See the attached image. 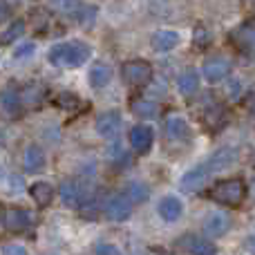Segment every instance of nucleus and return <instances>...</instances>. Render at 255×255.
<instances>
[{
  "label": "nucleus",
  "instance_id": "obj_32",
  "mask_svg": "<svg viewBox=\"0 0 255 255\" xmlns=\"http://www.w3.org/2000/svg\"><path fill=\"white\" fill-rule=\"evenodd\" d=\"M9 186H11V193H20L22 190V186H25V181H22V177L20 175H11L9 177Z\"/></svg>",
  "mask_w": 255,
  "mask_h": 255
},
{
  "label": "nucleus",
  "instance_id": "obj_26",
  "mask_svg": "<svg viewBox=\"0 0 255 255\" xmlns=\"http://www.w3.org/2000/svg\"><path fill=\"white\" fill-rule=\"evenodd\" d=\"M130 110L134 117H141V119H154L159 112L157 103L145 101V99H132L130 101Z\"/></svg>",
  "mask_w": 255,
  "mask_h": 255
},
{
  "label": "nucleus",
  "instance_id": "obj_22",
  "mask_svg": "<svg viewBox=\"0 0 255 255\" xmlns=\"http://www.w3.org/2000/svg\"><path fill=\"white\" fill-rule=\"evenodd\" d=\"M54 106L65 112H72V115H76V112H81L85 108L83 101H81L74 92H58L56 97H54Z\"/></svg>",
  "mask_w": 255,
  "mask_h": 255
},
{
  "label": "nucleus",
  "instance_id": "obj_10",
  "mask_svg": "<svg viewBox=\"0 0 255 255\" xmlns=\"http://www.w3.org/2000/svg\"><path fill=\"white\" fill-rule=\"evenodd\" d=\"M154 141V130L145 124H139L130 130V145L136 150L139 154H145L150 148H152Z\"/></svg>",
  "mask_w": 255,
  "mask_h": 255
},
{
  "label": "nucleus",
  "instance_id": "obj_15",
  "mask_svg": "<svg viewBox=\"0 0 255 255\" xmlns=\"http://www.w3.org/2000/svg\"><path fill=\"white\" fill-rule=\"evenodd\" d=\"M20 106H22V94L16 85L9 83L7 88L2 90V110L7 112L11 119H18L20 117Z\"/></svg>",
  "mask_w": 255,
  "mask_h": 255
},
{
  "label": "nucleus",
  "instance_id": "obj_17",
  "mask_svg": "<svg viewBox=\"0 0 255 255\" xmlns=\"http://www.w3.org/2000/svg\"><path fill=\"white\" fill-rule=\"evenodd\" d=\"M154 52H170L179 45V34L177 31H170V29H161V31H154L152 34V40H150Z\"/></svg>",
  "mask_w": 255,
  "mask_h": 255
},
{
  "label": "nucleus",
  "instance_id": "obj_6",
  "mask_svg": "<svg viewBox=\"0 0 255 255\" xmlns=\"http://www.w3.org/2000/svg\"><path fill=\"white\" fill-rule=\"evenodd\" d=\"M31 224V217L22 208H4L2 211V226L9 233H25Z\"/></svg>",
  "mask_w": 255,
  "mask_h": 255
},
{
  "label": "nucleus",
  "instance_id": "obj_29",
  "mask_svg": "<svg viewBox=\"0 0 255 255\" xmlns=\"http://www.w3.org/2000/svg\"><path fill=\"white\" fill-rule=\"evenodd\" d=\"M22 34H25V20H20V18H18V20H13L11 25H9L7 29L2 31V36H0V43H2V45H11L13 40L20 38Z\"/></svg>",
  "mask_w": 255,
  "mask_h": 255
},
{
  "label": "nucleus",
  "instance_id": "obj_5",
  "mask_svg": "<svg viewBox=\"0 0 255 255\" xmlns=\"http://www.w3.org/2000/svg\"><path fill=\"white\" fill-rule=\"evenodd\" d=\"M231 43L244 54H255V22H242L231 31Z\"/></svg>",
  "mask_w": 255,
  "mask_h": 255
},
{
  "label": "nucleus",
  "instance_id": "obj_11",
  "mask_svg": "<svg viewBox=\"0 0 255 255\" xmlns=\"http://www.w3.org/2000/svg\"><path fill=\"white\" fill-rule=\"evenodd\" d=\"M231 74V61L224 56H213L204 63V76L211 83H217V81H224L226 76Z\"/></svg>",
  "mask_w": 255,
  "mask_h": 255
},
{
  "label": "nucleus",
  "instance_id": "obj_30",
  "mask_svg": "<svg viewBox=\"0 0 255 255\" xmlns=\"http://www.w3.org/2000/svg\"><path fill=\"white\" fill-rule=\"evenodd\" d=\"M94 16H97V7H81V11H79V16L76 18H79L83 25H92Z\"/></svg>",
  "mask_w": 255,
  "mask_h": 255
},
{
  "label": "nucleus",
  "instance_id": "obj_14",
  "mask_svg": "<svg viewBox=\"0 0 255 255\" xmlns=\"http://www.w3.org/2000/svg\"><path fill=\"white\" fill-rule=\"evenodd\" d=\"M226 124H229V112H226V108L220 106V103H215L213 108H208V110L204 112V126H206L208 132L224 130Z\"/></svg>",
  "mask_w": 255,
  "mask_h": 255
},
{
  "label": "nucleus",
  "instance_id": "obj_8",
  "mask_svg": "<svg viewBox=\"0 0 255 255\" xmlns=\"http://www.w3.org/2000/svg\"><path fill=\"white\" fill-rule=\"evenodd\" d=\"M97 132L103 136V139H115L121 130V115L117 110H108V112H101L97 117Z\"/></svg>",
  "mask_w": 255,
  "mask_h": 255
},
{
  "label": "nucleus",
  "instance_id": "obj_18",
  "mask_svg": "<svg viewBox=\"0 0 255 255\" xmlns=\"http://www.w3.org/2000/svg\"><path fill=\"white\" fill-rule=\"evenodd\" d=\"M61 199L65 206H72V208H79L83 204V188H79L74 179L70 181H63L61 184Z\"/></svg>",
  "mask_w": 255,
  "mask_h": 255
},
{
  "label": "nucleus",
  "instance_id": "obj_23",
  "mask_svg": "<svg viewBox=\"0 0 255 255\" xmlns=\"http://www.w3.org/2000/svg\"><path fill=\"white\" fill-rule=\"evenodd\" d=\"M235 159H238V152L231 148H224V150H217L206 163L211 166L213 172H220V170H224V168H229L231 163H235Z\"/></svg>",
  "mask_w": 255,
  "mask_h": 255
},
{
  "label": "nucleus",
  "instance_id": "obj_27",
  "mask_svg": "<svg viewBox=\"0 0 255 255\" xmlns=\"http://www.w3.org/2000/svg\"><path fill=\"white\" fill-rule=\"evenodd\" d=\"M211 43H213V31L204 22H197L193 29V45L197 49H206Z\"/></svg>",
  "mask_w": 255,
  "mask_h": 255
},
{
  "label": "nucleus",
  "instance_id": "obj_21",
  "mask_svg": "<svg viewBox=\"0 0 255 255\" xmlns=\"http://www.w3.org/2000/svg\"><path fill=\"white\" fill-rule=\"evenodd\" d=\"M29 195L40 208H47L54 199V188L47 181H36V184L29 186Z\"/></svg>",
  "mask_w": 255,
  "mask_h": 255
},
{
  "label": "nucleus",
  "instance_id": "obj_20",
  "mask_svg": "<svg viewBox=\"0 0 255 255\" xmlns=\"http://www.w3.org/2000/svg\"><path fill=\"white\" fill-rule=\"evenodd\" d=\"M22 163H25V170L27 172H40L45 168V163H47V159H45V152L38 148V145L31 143V145H27Z\"/></svg>",
  "mask_w": 255,
  "mask_h": 255
},
{
  "label": "nucleus",
  "instance_id": "obj_24",
  "mask_svg": "<svg viewBox=\"0 0 255 255\" xmlns=\"http://www.w3.org/2000/svg\"><path fill=\"white\" fill-rule=\"evenodd\" d=\"M177 85H179V92L184 94V97H193L199 90V74L195 70L181 72L179 79H177Z\"/></svg>",
  "mask_w": 255,
  "mask_h": 255
},
{
  "label": "nucleus",
  "instance_id": "obj_33",
  "mask_svg": "<svg viewBox=\"0 0 255 255\" xmlns=\"http://www.w3.org/2000/svg\"><path fill=\"white\" fill-rule=\"evenodd\" d=\"M94 251L101 253V255H119V249L112 247V244H97V247H94Z\"/></svg>",
  "mask_w": 255,
  "mask_h": 255
},
{
  "label": "nucleus",
  "instance_id": "obj_34",
  "mask_svg": "<svg viewBox=\"0 0 255 255\" xmlns=\"http://www.w3.org/2000/svg\"><path fill=\"white\" fill-rule=\"evenodd\" d=\"M2 253L4 255H27V249L25 247H2Z\"/></svg>",
  "mask_w": 255,
  "mask_h": 255
},
{
  "label": "nucleus",
  "instance_id": "obj_35",
  "mask_svg": "<svg viewBox=\"0 0 255 255\" xmlns=\"http://www.w3.org/2000/svg\"><path fill=\"white\" fill-rule=\"evenodd\" d=\"M247 110H249V115L255 117V90L249 92V97H247Z\"/></svg>",
  "mask_w": 255,
  "mask_h": 255
},
{
  "label": "nucleus",
  "instance_id": "obj_37",
  "mask_svg": "<svg viewBox=\"0 0 255 255\" xmlns=\"http://www.w3.org/2000/svg\"><path fill=\"white\" fill-rule=\"evenodd\" d=\"M251 188H253V193H255V179H253V184H251Z\"/></svg>",
  "mask_w": 255,
  "mask_h": 255
},
{
  "label": "nucleus",
  "instance_id": "obj_2",
  "mask_svg": "<svg viewBox=\"0 0 255 255\" xmlns=\"http://www.w3.org/2000/svg\"><path fill=\"white\" fill-rule=\"evenodd\" d=\"M208 197L217 204H224V206H240L247 197V184L240 177L222 179L217 184H213V188L208 190Z\"/></svg>",
  "mask_w": 255,
  "mask_h": 255
},
{
  "label": "nucleus",
  "instance_id": "obj_7",
  "mask_svg": "<svg viewBox=\"0 0 255 255\" xmlns=\"http://www.w3.org/2000/svg\"><path fill=\"white\" fill-rule=\"evenodd\" d=\"M175 249L186 251V253H197V255H213V253H217V247L213 242L197 238V235H190V233L188 235H181V238L177 240Z\"/></svg>",
  "mask_w": 255,
  "mask_h": 255
},
{
  "label": "nucleus",
  "instance_id": "obj_9",
  "mask_svg": "<svg viewBox=\"0 0 255 255\" xmlns=\"http://www.w3.org/2000/svg\"><path fill=\"white\" fill-rule=\"evenodd\" d=\"M213 170L208 163H199V166L190 168L188 172L184 175V179H181V186H184V190H202L204 186L208 184V179H211Z\"/></svg>",
  "mask_w": 255,
  "mask_h": 255
},
{
  "label": "nucleus",
  "instance_id": "obj_19",
  "mask_svg": "<svg viewBox=\"0 0 255 255\" xmlns=\"http://www.w3.org/2000/svg\"><path fill=\"white\" fill-rule=\"evenodd\" d=\"M166 132H168V136H170V139H177V141H188L190 139V128L184 121V117H179V115L168 117Z\"/></svg>",
  "mask_w": 255,
  "mask_h": 255
},
{
  "label": "nucleus",
  "instance_id": "obj_1",
  "mask_svg": "<svg viewBox=\"0 0 255 255\" xmlns=\"http://www.w3.org/2000/svg\"><path fill=\"white\" fill-rule=\"evenodd\" d=\"M92 56V47L83 40H70V43H58L49 49V63L56 67H81Z\"/></svg>",
  "mask_w": 255,
  "mask_h": 255
},
{
  "label": "nucleus",
  "instance_id": "obj_16",
  "mask_svg": "<svg viewBox=\"0 0 255 255\" xmlns=\"http://www.w3.org/2000/svg\"><path fill=\"white\" fill-rule=\"evenodd\" d=\"M157 211H159V215H161L166 222H177L181 217V213H184V204H181L179 197L168 195V197H163L161 202H159Z\"/></svg>",
  "mask_w": 255,
  "mask_h": 255
},
{
  "label": "nucleus",
  "instance_id": "obj_36",
  "mask_svg": "<svg viewBox=\"0 0 255 255\" xmlns=\"http://www.w3.org/2000/svg\"><path fill=\"white\" fill-rule=\"evenodd\" d=\"M247 249H249V251H255V235L247 240Z\"/></svg>",
  "mask_w": 255,
  "mask_h": 255
},
{
  "label": "nucleus",
  "instance_id": "obj_4",
  "mask_svg": "<svg viewBox=\"0 0 255 255\" xmlns=\"http://www.w3.org/2000/svg\"><path fill=\"white\" fill-rule=\"evenodd\" d=\"M132 204L134 202H132L126 193L110 195V197L106 199V204H103V213H106V217L112 222H124L132 215Z\"/></svg>",
  "mask_w": 255,
  "mask_h": 255
},
{
  "label": "nucleus",
  "instance_id": "obj_3",
  "mask_svg": "<svg viewBox=\"0 0 255 255\" xmlns=\"http://www.w3.org/2000/svg\"><path fill=\"white\" fill-rule=\"evenodd\" d=\"M121 79L128 85H134V88H143L152 81V65L148 61H128L121 67Z\"/></svg>",
  "mask_w": 255,
  "mask_h": 255
},
{
  "label": "nucleus",
  "instance_id": "obj_31",
  "mask_svg": "<svg viewBox=\"0 0 255 255\" xmlns=\"http://www.w3.org/2000/svg\"><path fill=\"white\" fill-rule=\"evenodd\" d=\"M36 45L34 43H22L20 47H16V52H13V58H25L29 56V54H34Z\"/></svg>",
  "mask_w": 255,
  "mask_h": 255
},
{
  "label": "nucleus",
  "instance_id": "obj_13",
  "mask_svg": "<svg viewBox=\"0 0 255 255\" xmlns=\"http://www.w3.org/2000/svg\"><path fill=\"white\" fill-rule=\"evenodd\" d=\"M229 229H231V220L224 215V213H211V215L204 220V233H206L211 240L226 235Z\"/></svg>",
  "mask_w": 255,
  "mask_h": 255
},
{
  "label": "nucleus",
  "instance_id": "obj_12",
  "mask_svg": "<svg viewBox=\"0 0 255 255\" xmlns=\"http://www.w3.org/2000/svg\"><path fill=\"white\" fill-rule=\"evenodd\" d=\"M20 94H22V106L31 110V108L43 106V101L47 99V88H45L40 81H29V83L20 90Z\"/></svg>",
  "mask_w": 255,
  "mask_h": 255
},
{
  "label": "nucleus",
  "instance_id": "obj_25",
  "mask_svg": "<svg viewBox=\"0 0 255 255\" xmlns=\"http://www.w3.org/2000/svg\"><path fill=\"white\" fill-rule=\"evenodd\" d=\"M110 76H112V70L106 63H94L92 70H90V83H92V88L101 90L110 83Z\"/></svg>",
  "mask_w": 255,
  "mask_h": 255
},
{
  "label": "nucleus",
  "instance_id": "obj_28",
  "mask_svg": "<svg viewBox=\"0 0 255 255\" xmlns=\"http://www.w3.org/2000/svg\"><path fill=\"white\" fill-rule=\"evenodd\" d=\"M126 195L132 199L134 204H141V202H148L150 197V188L145 184H141V181H132V184L126 186Z\"/></svg>",
  "mask_w": 255,
  "mask_h": 255
}]
</instances>
